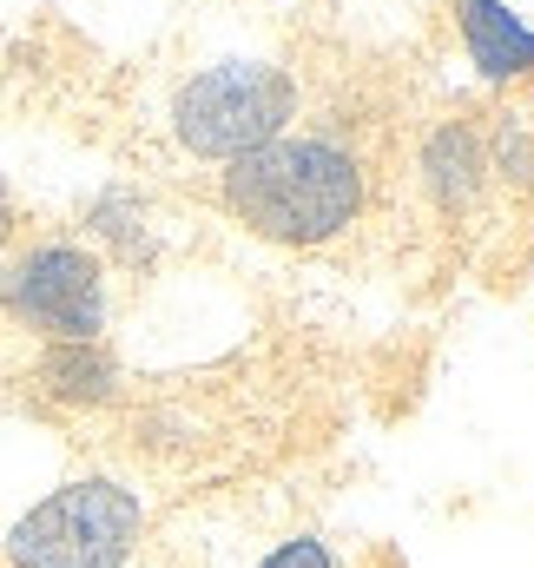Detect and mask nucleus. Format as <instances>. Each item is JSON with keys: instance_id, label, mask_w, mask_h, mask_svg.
Wrapping results in <instances>:
<instances>
[{"instance_id": "9", "label": "nucleus", "mask_w": 534, "mask_h": 568, "mask_svg": "<svg viewBox=\"0 0 534 568\" xmlns=\"http://www.w3.org/2000/svg\"><path fill=\"white\" fill-rule=\"evenodd\" d=\"M258 568H337V556H330V542H317V536H290V542H277Z\"/></svg>"}, {"instance_id": "8", "label": "nucleus", "mask_w": 534, "mask_h": 568, "mask_svg": "<svg viewBox=\"0 0 534 568\" xmlns=\"http://www.w3.org/2000/svg\"><path fill=\"white\" fill-rule=\"evenodd\" d=\"M86 225H93V239H100V245H113L126 265H152V252H158V232H152V219H145L138 192H106V199L86 212Z\"/></svg>"}, {"instance_id": "4", "label": "nucleus", "mask_w": 534, "mask_h": 568, "mask_svg": "<svg viewBox=\"0 0 534 568\" xmlns=\"http://www.w3.org/2000/svg\"><path fill=\"white\" fill-rule=\"evenodd\" d=\"M0 311L47 344H86L106 331V265L66 239L27 245L0 265Z\"/></svg>"}, {"instance_id": "1", "label": "nucleus", "mask_w": 534, "mask_h": 568, "mask_svg": "<svg viewBox=\"0 0 534 568\" xmlns=\"http://www.w3.org/2000/svg\"><path fill=\"white\" fill-rule=\"evenodd\" d=\"M225 212L270 245L310 252L363 219V165L330 133H284L225 165Z\"/></svg>"}, {"instance_id": "6", "label": "nucleus", "mask_w": 534, "mask_h": 568, "mask_svg": "<svg viewBox=\"0 0 534 568\" xmlns=\"http://www.w3.org/2000/svg\"><path fill=\"white\" fill-rule=\"evenodd\" d=\"M415 172H422V185H429V199H435L442 212H469V205L482 199V179H489L482 133H475V126H462V120L435 126V133L422 140Z\"/></svg>"}, {"instance_id": "7", "label": "nucleus", "mask_w": 534, "mask_h": 568, "mask_svg": "<svg viewBox=\"0 0 534 568\" xmlns=\"http://www.w3.org/2000/svg\"><path fill=\"white\" fill-rule=\"evenodd\" d=\"M33 377H40V390H47L53 404H80V410L120 397V357L106 351V337H86V344H47L40 364H33Z\"/></svg>"}, {"instance_id": "2", "label": "nucleus", "mask_w": 534, "mask_h": 568, "mask_svg": "<svg viewBox=\"0 0 534 568\" xmlns=\"http://www.w3.org/2000/svg\"><path fill=\"white\" fill-rule=\"evenodd\" d=\"M145 529V496L120 476H73L47 489L13 529L7 562L13 568H126Z\"/></svg>"}, {"instance_id": "10", "label": "nucleus", "mask_w": 534, "mask_h": 568, "mask_svg": "<svg viewBox=\"0 0 534 568\" xmlns=\"http://www.w3.org/2000/svg\"><path fill=\"white\" fill-rule=\"evenodd\" d=\"M13 239V199H7V179H0V245Z\"/></svg>"}, {"instance_id": "3", "label": "nucleus", "mask_w": 534, "mask_h": 568, "mask_svg": "<svg viewBox=\"0 0 534 568\" xmlns=\"http://www.w3.org/2000/svg\"><path fill=\"white\" fill-rule=\"evenodd\" d=\"M290 120H297V80L270 60H218L172 93V140L212 165H232L284 140Z\"/></svg>"}, {"instance_id": "5", "label": "nucleus", "mask_w": 534, "mask_h": 568, "mask_svg": "<svg viewBox=\"0 0 534 568\" xmlns=\"http://www.w3.org/2000/svg\"><path fill=\"white\" fill-rule=\"evenodd\" d=\"M455 33L462 53L482 80H528L534 73V27L509 0H455Z\"/></svg>"}]
</instances>
